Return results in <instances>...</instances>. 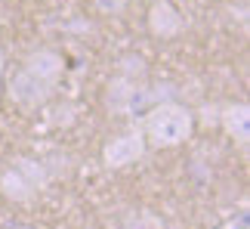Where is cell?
I'll return each instance as SVG.
<instances>
[{"mask_svg":"<svg viewBox=\"0 0 250 229\" xmlns=\"http://www.w3.org/2000/svg\"><path fill=\"white\" fill-rule=\"evenodd\" d=\"M223 127L229 137H235L238 142H247L250 139V109L244 102H238V106H229L223 112Z\"/></svg>","mask_w":250,"mask_h":229,"instance_id":"7","label":"cell"},{"mask_svg":"<svg viewBox=\"0 0 250 229\" xmlns=\"http://www.w3.org/2000/svg\"><path fill=\"white\" fill-rule=\"evenodd\" d=\"M25 71H31L34 78H41V81L56 84L65 71V59L56 50H37L25 59Z\"/></svg>","mask_w":250,"mask_h":229,"instance_id":"6","label":"cell"},{"mask_svg":"<svg viewBox=\"0 0 250 229\" xmlns=\"http://www.w3.org/2000/svg\"><path fill=\"white\" fill-rule=\"evenodd\" d=\"M53 87L56 84L50 81H41V78H34L31 71H19L16 78H13V99L19 102V106H25V109H37V106H43L46 99L53 96Z\"/></svg>","mask_w":250,"mask_h":229,"instance_id":"4","label":"cell"},{"mask_svg":"<svg viewBox=\"0 0 250 229\" xmlns=\"http://www.w3.org/2000/svg\"><path fill=\"white\" fill-rule=\"evenodd\" d=\"M93 3H96V9H102V13H121L130 0H93Z\"/></svg>","mask_w":250,"mask_h":229,"instance_id":"11","label":"cell"},{"mask_svg":"<svg viewBox=\"0 0 250 229\" xmlns=\"http://www.w3.org/2000/svg\"><path fill=\"white\" fill-rule=\"evenodd\" d=\"M0 78H3V56H0Z\"/></svg>","mask_w":250,"mask_h":229,"instance_id":"12","label":"cell"},{"mask_svg":"<svg viewBox=\"0 0 250 229\" xmlns=\"http://www.w3.org/2000/svg\"><path fill=\"white\" fill-rule=\"evenodd\" d=\"M148 28L158 37H176L182 31V13L170 0H155L148 9Z\"/></svg>","mask_w":250,"mask_h":229,"instance_id":"5","label":"cell"},{"mask_svg":"<svg viewBox=\"0 0 250 229\" xmlns=\"http://www.w3.org/2000/svg\"><path fill=\"white\" fill-rule=\"evenodd\" d=\"M173 87L170 84H136L133 78H114L105 93V106L118 114H146L148 109L161 106V102H173L170 99Z\"/></svg>","mask_w":250,"mask_h":229,"instance_id":"2","label":"cell"},{"mask_svg":"<svg viewBox=\"0 0 250 229\" xmlns=\"http://www.w3.org/2000/svg\"><path fill=\"white\" fill-rule=\"evenodd\" d=\"M191 127H195V114L186 106H179V102H161V106L146 112L142 137H146V142H151L158 149H173L191 137Z\"/></svg>","mask_w":250,"mask_h":229,"instance_id":"1","label":"cell"},{"mask_svg":"<svg viewBox=\"0 0 250 229\" xmlns=\"http://www.w3.org/2000/svg\"><path fill=\"white\" fill-rule=\"evenodd\" d=\"M0 189H3V195H6V198H13V202H28V198L37 192V189L31 186V180H28L16 164L9 167L3 177H0Z\"/></svg>","mask_w":250,"mask_h":229,"instance_id":"8","label":"cell"},{"mask_svg":"<svg viewBox=\"0 0 250 229\" xmlns=\"http://www.w3.org/2000/svg\"><path fill=\"white\" fill-rule=\"evenodd\" d=\"M127 229H164V223L155 214H136L127 220Z\"/></svg>","mask_w":250,"mask_h":229,"instance_id":"10","label":"cell"},{"mask_svg":"<svg viewBox=\"0 0 250 229\" xmlns=\"http://www.w3.org/2000/svg\"><path fill=\"white\" fill-rule=\"evenodd\" d=\"M13 164H16L19 170H22V174H25L28 180H31V186H34V189H43V186H46V180H50V177H46V167L41 164V161H31V158H16Z\"/></svg>","mask_w":250,"mask_h":229,"instance_id":"9","label":"cell"},{"mask_svg":"<svg viewBox=\"0 0 250 229\" xmlns=\"http://www.w3.org/2000/svg\"><path fill=\"white\" fill-rule=\"evenodd\" d=\"M146 137H142V130H127L121 133V137H114L108 146H105L102 158L108 167H127L133 164V161H139L142 155H146Z\"/></svg>","mask_w":250,"mask_h":229,"instance_id":"3","label":"cell"}]
</instances>
